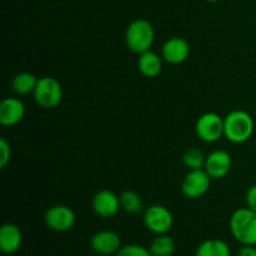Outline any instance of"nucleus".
<instances>
[{
	"mask_svg": "<svg viewBox=\"0 0 256 256\" xmlns=\"http://www.w3.org/2000/svg\"><path fill=\"white\" fill-rule=\"evenodd\" d=\"M142 220L149 232L155 235L168 234L174 225V216L166 206L160 204L150 205L144 210Z\"/></svg>",
	"mask_w": 256,
	"mask_h": 256,
	"instance_id": "obj_5",
	"label": "nucleus"
},
{
	"mask_svg": "<svg viewBox=\"0 0 256 256\" xmlns=\"http://www.w3.org/2000/svg\"><path fill=\"white\" fill-rule=\"evenodd\" d=\"M12 159V149L10 144L5 139L0 140V169L6 168V165L10 162Z\"/></svg>",
	"mask_w": 256,
	"mask_h": 256,
	"instance_id": "obj_22",
	"label": "nucleus"
},
{
	"mask_svg": "<svg viewBox=\"0 0 256 256\" xmlns=\"http://www.w3.org/2000/svg\"><path fill=\"white\" fill-rule=\"evenodd\" d=\"M92 210L102 219L114 218L120 210V198L112 190H100L92 198Z\"/></svg>",
	"mask_w": 256,
	"mask_h": 256,
	"instance_id": "obj_9",
	"label": "nucleus"
},
{
	"mask_svg": "<svg viewBox=\"0 0 256 256\" xmlns=\"http://www.w3.org/2000/svg\"><path fill=\"white\" fill-rule=\"evenodd\" d=\"M175 240L168 234L156 235L149 245V250L152 256H172L175 252Z\"/></svg>",
	"mask_w": 256,
	"mask_h": 256,
	"instance_id": "obj_18",
	"label": "nucleus"
},
{
	"mask_svg": "<svg viewBox=\"0 0 256 256\" xmlns=\"http://www.w3.org/2000/svg\"><path fill=\"white\" fill-rule=\"evenodd\" d=\"M114 256H152L149 248H144L138 244L125 245L120 248L119 252Z\"/></svg>",
	"mask_w": 256,
	"mask_h": 256,
	"instance_id": "obj_21",
	"label": "nucleus"
},
{
	"mask_svg": "<svg viewBox=\"0 0 256 256\" xmlns=\"http://www.w3.org/2000/svg\"><path fill=\"white\" fill-rule=\"evenodd\" d=\"M38 79L34 74L28 72H19L12 80V89L19 96L32 94L36 88Z\"/></svg>",
	"mask_w": 256,
	"mask_h": 256,
	"instance_id": "obj_16",
	"label": "nucleus"
},
{
	"mask_svg": "<svg viewBox=\"0 0 256 256\" xmlns=\"http://www.w3.org/2000/svg\"><path fill=\"white\" fill-rule=\"evenodd\" d=\"M190 55V45L182 38H170L162 48V58L172 65L182 64Z\"/></svg>",
	"mask_w": 256,
	"mask_h": 256,
	"instance_id": "obj_12",
	"label": "nucleus"
},
{
	"mask_svg": "<svg viewBox=\"0 0 256 256\" xmlns=\"http://www.w3.org/2000/svg\"><path fill=\"white\" fill-rule=\"evenodd\" d=\"M155 40V30L150 22L145 19H136L130 22L125 32V42L129 50L135 54L150 50Z\"/></svg>",
	"mask_w": 256,
	"mask_h": 256,
	"instance_id": "obj_3",
	"label": "nucleus"
},
{
	"mask_svg": "<svg viewBox=\"0 0 256 256\" xmlns=\"http://www.w3.org/2000/svg\"><path fill=\"white\" fill-rule=\"evenodd\" d=\"M34 100L42 109H54L62 100V86L55 78L42 76L38 79Z\"/></svg>",
	"mask_w": 256,
	"mask_h": 256,
	"instance_id": "obj_4",
	"label": "nucleus"
},
{
	"mask_svg": "<svg viewBox=\"0 0 256 256\" xmlns=\"http://www.w3.org/2000/svg\"><path fill=\"white\" fill-rule=\"evenodd\" d=\"M120 206L125 212L132 215L140 214L144 209L142 205V200L138 192H132V190H125L120 194Z\"/></svg>",
	"mask_w": 256,
	"mask_h": 256,
	"instance_id": "obj_19",
	"label": "nucleus"
},
{
	"mask_svg": "<svg viewBox=\"0 0 256 256\" xmlns=\"http://www.w3.org/2000/svg\"><path fill=\"white\" fill-rule=\"evenodd\" d=\"M90 248L95 254L100 256L115 255L122 248V239L118 232L112 230H102L92 235Z\"/></svg>",
	"mask_w": 256,
	"mask_h": 256,
	"instance_id": "obj_10",
	"label": "nucleus"
},
{
	"mask_svg": "<svg viewBox=\"0 0 256 256\" xmlns=\"http://www.w3.org/2000/svg\"><path fill=\"white\" fill-rule=\"evenodd\" d=\"M232 166V155L225 150H215L210 152L205 160L204 169L212 179H222L230 172Z\"/></svg>",
	"mask_w": 256,
	"mask_h": 256,
	"instance_id": "obj_11",
	"label": "nucleus"
},
{
	"mask_svg": "<svg viewBox=\"0 0 256 256\" xmlns=\"http://www.w3.org/2000/svg\"><path fill=\"white\" fill-rule=\"evenodd\" d=\"M230 232L242 245L256 246V212L249 208H242L232 212L230 218Z\"/></svg>",
	"mask_w": 256,
	"mask_h": 256,
	"instance_id": "obj_2",
	"label": "nucleus"
},
{
	"mask_svg": "<svg viewBox=\"0 0 256 256\" xmlns=\"http://www.w3.org/2000/svg\"><path fill=\"white\" fill-rule=\"evenodd\" d=\"M210 185H212V176L208 174L206 170H190L182 180V192L188 199H200L209 192Z\"/></svg>",
	"mask_w": 256,
	"mask_h": 256,
	"instance_id": "obj_7",
	"label": "nucleus"
},
{
	"mask_svg": "<svg viewBox=\"0 0 256 256\" xmlns=\"http://www.w3.org/2000/svg\"><path fill=\"white\" fill-rule=\"evenodd\" d=\"M22 232L15 224H4L0 229V249L5 255H12L22 248Z\"/></svg>",
	"mask_w": 256,
	"mask_h": 256,
	"instance_id": "obj_14",
	"label": "nucleus"
},
{
	"mask_svg": "<svg viewBox=\"0 0 256 256\" xmlns=\"http://www.w3.org/2000/svg\"><path fill=\"white\" fill-rule=\"evenodd\" d=\"M205 160H206V156L198 148H190L182 155V162L189 170H196L204 168Z\"/></svg>",
	"mask_w": 256,
	"mask_h": 256,
	"instance_id": "obj_20",
	"label": "nucleus"
},
{
	"mask_svg": "<svg viewBox=\"0 0 256 256\" xmlns=\"http://www.w3.org/2000/svg\"><path fill=\"white\" fill-rule=\"evenodd\" d=\"M255 122L244 110H234L224 118V136L234 144L246 142L252 136Z\"/></svg>",
	"mask_w": 256,
	"mask_h": 256,
	"instance_id": "obj_1",
	"label": "nucleus"
},
{
	"mask_svg": "<svg viewBox=\"0 0 256 256\" xmlns=\"http://www.w3.org/2000/svg\"><path fill=\"white\" fill-rule=\"evenodd\" d=\"M206 2H220V0H206Z\"/></svg>",
	"mask_w": 256,
	"mask_h": 256,
	"instance_id": "obj_25",
	"label": "nucleus"
},
{
	"mask_svg": "<svg viewBox=\"0 0 256 256\" xmlns=\"http://www.w3.org/2000/svg\"><path fill=\"white\" fill-rule=\"evenodd\" d=\"M230 246L220 239H209L198 246L195 256H230Z\"/></svg>",
	"mask_w": 256,
	"mask_h": 256,
	"instance_id": "obj_17",
	"label": "nucleus"
},
{
	"mask_svg": "<svg viewBox=\"0 0 256 256\" xmlns=\"http://www.w3.org/2000/svg\"><path fill=\"white\" fill-rule=\"evenodd\" d=\"M138 68L145 78H156L162 70V58H160L156 52L148 50L139 55Z\"/></svg>",
	"mask_w": 256,
	"mask_h": 256,
	"instance_id": "obj_15",
	"label": "nucleus"
},
{
	"mask_svg": "<svg viewBox=\"0 0 256 256\" xmlns=\"http://www.w3.org/2000/svg\"><path fill=\"white\" fill-rule=\"evenodd\" d=\"M245 200H246V206L256 212V185H252V186L249 188V190L246 192Z\"/></svg>",
	"mask_w": 256,
	"mask_h": 256,
	"instance_id": "obj_23",
	"label": "nucleus"
},
{
	"mask_svg": "<svg viewBox=\"0 0 256 256\" xmlns=\"http://www.w3.org/2000/svg\"><path fill=\"white\" fill-rule=\"evenodd\" d=\"M238 256H256V246L254 245H242Z\"/></svg>",
	"mask_w": 256,
	"mask_h": 256,
	"instance_id": "obj_24",
	"label": "nucleus"
},
{
	"mask_svg": "<svg viewBox=\"0 0 256 256\" xmlns=\"http://www.w3.org/2000/svg\"><path fill=\"white\" fill-rule=\"evenodd\" d=\"M195 132L204 142H216L224 136V119L216 112H205L198 119Z\"/></svg>",
	"mask_w": 256,
	"mask_h": 256,
	"instance_id": "obj_6",
	"label": "nucleus"
},
{
	"mask_svg": "<svg viewBox=\"0 0 256 256\" xmlns=\"http://www.w3.org/2000/svg\"><path fill=\"white\" fill-rule=\"evenodd\" d=\"M25 116V105L18 98H6L0 104V122L4 126L18 125Z\"/></svg>",
	"mask_w": 256,
	"mask_h": 256,
	"instance_id": "obj_13",
	"label": "nucleus"
},
{
	"mask_svg": "<svg viewBox=\"0 0 256 256\" xmlns=\"http://www.w3.org/2000/svg\"><path fill=\"white\" fill-rule=\"evenodd\" d=\"M44 222L45 225L52 232H65L74 228L76 222V215L69 206L55 205L46 210L44 215Z\"/></svg>",
	"mask_w": 256,
	"mask_h": 256,
	"instance_id": "obj_8",
	"label": "nucleus"
}]
</instances>
